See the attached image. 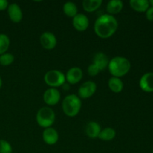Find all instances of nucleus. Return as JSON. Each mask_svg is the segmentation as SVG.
Instances as JSON below:
<instances>
[{
	"instance_id": "14",
	"label": "nucleus",
	"mask_w": 153,
	"mask_h": 153,
	"mask_svg": "<svg viewBox=\"0 0 153 153\" xmlns=\"http://www.w3.org/2000/svg\"><path fill=\"white\" fill-rule=\"evenodd\" d=\"M109 58L107 55L103 52H97L94 57V61L93 63L97 66L100 71L104 70L108 66L109 64Z\"/></svg>"
},
{
	"instance_id": "5",
	"label": "nucleus",
	"mask_w": 153,
	"mask_h": 153,
	"mask_svg": "<svg viewBox=\"0 0 153 153\" xmlns=\"http://www.w3.org/2000/svg\"><path fill=\"white\" fill-rule=\"evenodd\" d=\"M43 79L45 83L52 88L62 86L66 82L65 75L58 70H51L46 72Z\"/></svg>"
},
{
	"instance_id": "12",
	"label": "nucleus",
	"mask_w": 153,
	"mask_h": 153,
	"mask_svg": "<svg viewBox=\"0 0 153 153\" xmlns=\"http://www.w3.org/2000/svg\"><path fill=\"white\" fill-rule=\"evenodd\" d=\"M139 85L142 91L146 93L153 92V73H146L141 76Z\"/></svg>"
},
{
	"instance_id": "30",
	"label": "nucleus",
	"mask_w": 153,
	"mask_h": 153,
	"mask_svg": "<svg viewBox=\"0 0 153 153\" xmlns=\"http://www.w3.org/2000/svg\"><path fill=\"white\" fill-rule=\"evenodd\" d=\"M152 153H153V151H152Z\"/></svg>"
},
{
	"instance_id": "7",
	"label": "nucleus",
	"mask_w": 153,
	"mask_h": 153,
	"mask_svg": "<svg viewBox=\"0 0 153 153\" xmlns=\"http://www.w3.org/2000/svg\"><path fill=\"white\" fill-rule=\"evenodd\" d=\"M43 98V101L47 105H55L61 100V93L56 88H50L45 91Z\"/></svg>"
},
{
	"instance_id": "1",
	"label": "nucleus",
	"mask_w": 153,
	"mask_h": 153,
	"mask_svg": "<svg viewBox=\"0 0 153 153\" xmlns=\"http://www.w3.org/2000/svg\"><path fill=\"white\" fill-rule=\"evenodd\" d=\"M117 28V20L114 16L108 13L99 16L94 24V31L102 39H107L113 36Z\"/></svg>"
},
{
	"instance_id": "10",
	"label": "nucleus",
	"mask_w": 153,
	"mask_h": 153,
	"mask_svg": "<svg viewBox=\"0 0 153 153\" xmlns=\"http://www.w3.org/2000/svg\"><path fill=\"white\" fill-rule=\"evenodd\" d=\"M65 77L66 80L68 82V83H70V85H76L82 79L83 72H82V69L79 67H72L67 72Z\"/></svg>"
},
{
	"instance_id": "9",
	"label": "nucleus",
	"mask_w": 153,
	"mask_h": 153,
	"mask_svg": "<svg viewBox=\"0 0 153 153\" xmlns=\"http://www.w3.org/2000/svg\"><path fill=\"white\" fill-rule=\"evenodd\" d=\"M73 25L78 31H85L89 26V19L86 15L78 13L73 18Z\"/></svg>"
},
{
	"instance_id": "18",
	"label": "nucleus",
	"mask_w": 153,
	"mask_h": 153,
	"mask_svg": "<svg viewBox=\"0 0 153 153\" xmlns=\"http://www.w3.org/2000/svg\"><path fill=\"white\" fill-rule=\"evenodd\" d=\"M108 87L112 92L115 94H119L123 90V82L120 78L112 76L108 80Z\"/></svg>"
},
{
	"instance_id": "26",
	"label": "nucleus",
	"mask_w": 153,
	"mask_h": 153,
	"mask_svg": "<svg viewBox=\"0 0 153 153\" xmlns=\"http://www.w3.org/2000/svg\"><path fill=\"white\" fill-rule=\"evenodd\" d=\"M146 17L148 20L153 21V7H150L146 11Z\"/></svg>"
},
{
	"instance_id": "17",
	"label": "nucleus",
	"mask_w": 153,
	"mask_h": 153,
	"mask_svg": "<svg viewBox=\"0 0 153 153\" xmlns=\"http://www.w3.org/2000/svg\"><path fill=\"white\" fill-rule=\"evenodd\" d=\"M129 4L133 10L140 13L146 12L149 7V2L147 0H131Z\"/></svg>"
},
{
	"instance_id": "25",
	"label": "nucleus",
	"mask_w": 153,
	"mask_h": 153,
	"mask_svg": "<svg viewBox=\"0 0 153 153\" xmlns=\"http://www.w3.org/2000/svg\"><path fill=\"white\" fill-rule=\"evenodd\" d=\"M100 72V70H99L98 67L92 63L91 64H90L89 67L88 68V73L91 76H96L97 75L99 74V73Z\"/></svg>"
},
{
	"instance_id": "23",
	"label": "nucleus",
	"mask_w": 153,
	"mask_h": 153,
	"mask_svg": "<svg viewBox=\"0 0 153 153\" xmlns=\"http://www.w3.org/2000/svg\"><path fill=\"white\" fill-rule=\"evenodd\" d=\"M14 61V56L10 53H4L0 55V64L4 67L10 65Z\"/></svg>"
},
{
	"instance_id": "11",
	"label": "nucleus",
	"mask_w": 153,
	"mask_h": 153,
	"mask_svg": "<svg viewBox=\"0 0 153 153\" xmlns=\"http://www.w3.org/2000/svg\"><path fill=\"white\" fill-rule=\"evenodd\" d=\"M7 14L10 20L15 23L21 22L22 19V11L19 4L16 3L10 4L7 7Z\"/></svg>"
},
{
	"instance_id": "15",
	"label": "nucleus",
	"mask_w": 153,
	"mask_h": 153,
	"mask_svg": "<svg viewBox=\"0 0 153 153\" xmlns=\"http://www.w3.org/2000/svg\"><path fill=\"white\" fill-rule=\"evenodd\" d=\"M102 128L100 124L94 121L88 123L85 127V133L91 139H95L99 137Z\"/></svg>"
},
{
	"instance_id": "16",
	"label": "nucleus",
	"mask_w": 153,
	"mask_h": 153,
	"mask_svg": "<svg viewBox=\"0 0 153 153\" xmlns=\"http://www.w3.org/2000/svg\"><path fill=\"white\" fill-rule=\"evenodd\" d=\"M123 7V3L120 0H111L108 1L106 6V10L110 15H114L119 13Z\"/></svg>"
},
{
	"instance_id": "8",
	"label": "nucleus",
	"mask_w": 153,
	"mask_h": 153,
	"mask_svg": "<svg viewBox=\"0 0 153 153\" xmlns=\"http://www.w3.org/2000/svg\"><path fill=\"white\" fill-rule=\"evenodd\" d=\"M40 42L45 49L52 50L56 46L57 38L53 33L46 31L40 35Z\"/></svg>"
},
{
	"instance_id": "28",
	"label": "nucleus",
	"mask_w": 153,
	"mask_h": 153,
	"mask_svg": "<svg viewBox=\"0 0 153 153\" xmlns=\"http://www.w3.org/2000/svg\"><path fill=\"white\" fill-rule=\"evenodd\" d=\"M1 85H2V81H1V78L0 76V88H1Z\"/></svg>"
},
{
	"instance_id": "20",
	"label": "nucleus",
	"mask_w": 153,
	"mask_h": 153,
	"mask_svg": "<svg viewBox=\"0 0 153 153\" xmlns=\"http://www.w3.org/2000/svg\"><path fill=\"white\" fill-rule=\"evenodd\" d=\"M63 11L66 16L73 18L78 14V7L74 2L67 1L63 6Z\"/></svg>"
},
{
	"instance_id": "24",
	"label": "nucleus",
	"mask_w": 153,
	"mask_h": 153,
	"mask_svg": "<svg viewBox=\"0 0 153 153\" xmlns=\"http://www.w3.org/2000/svg\"><path fill=\"white\" fill-rule=\"evenodd\" d=\"M12 146L8 141L0 140V153H12Z\"/></svg>"
},
{
	"instance_id": "2",
	"label": "nucleus",
	"mask_w": 153,
	"mask_h": 153,
	"mask_svg": "<svg viewBox=\"0 0 153 153\" xmlns=\"http://www.w3.org/2000/svg\"><path fill=\"white\" fill-rule=\"evenodd\" d=\"M108 69L113 77L120 78L129 72L131 63L125 57L116 56L109 61Z\"/></svg>"
},
{
	"instance_id": "19",
	"label": "nucleus",
	"mask_w": 153,
	"mask_h": 153,
	"mask_svg": "<svg viewBox=\"0 0 153 153\" xmlns=\"http://www.w3.org/2000/svg\"><path fill=\"white\" fill-rule=\"evenodd\" d=\"M102 4V0H84L82 1V7L85 11L88 13L97 10Z\"/></svg>"
},
{
	"instance_id": "13",
	"label": "nucleus",
	"mask_w": 153,
	"mask_h": 153,
	"mask_svg": "<svg viewBox=\"0 0 153 153\" xmlns=\"http://www.w3.org/2000/svg\"><path fill=\"white\" fill-rule=\"evenodd\" d=\"M43 141L48 145H54L58 141L59 134L55 128L49 127L45 128L43 132Z\"/></svg>"
},
{
	"instance_id": "6",
	"label": "nucleus",
	"mask_w": 153,
	"mask_h": 153,
	"mask_svg": "<svg viewBox=\"0 0 153 153\" xmlns=\"http://www.w3.org/2000/svg\"><path fill=\"white\" fill-rule=\"evenodd\" d=\"M97 85L94 82L88 81L82 84L78 91V97L80 99H88L94 96L97 91Z\"/></svg>"
},
{
	"instance_id": "4",
	"label": "nucleus",
	"mask_w": 153,
	"mask_h": 153,
	"mask_svg": "<svg viewBox=\"0 0 153 153\" xmlns=\"http://www.w3.org/2000/svg\"><path fill=\"white\" fill-rule=\"evenodd\" d=\"M37 123L42 128H49L54 123L55 120V111L49 107L41 108L37 111L36 115Z\"/></svg>"
},
{
	"instance_id": "3",
	"label": "nucleus",
	"mask_w": 153,
	"mask_h": 153,
	"mask_svg": "<svg viewBox=\"0 0 153 153\" xmlns=\"http://www.w3.org/2000/svg\"><path fill=\"white\" fill-rule=\"evenodd\" d=\"M82 108L81 99L76 94L67 95L62 102V109L64 113L70 117L78 115Z\"/></svg>"
},
{
	"instance_id": "21",
	"label": "nucleus",
	"mask_w": 153,
	"mask_h": 153,
	"mask_svg": "<svg viewBox=\"0 0 153 153\" xmlns=\"http://www.w3.org/2000/svg\"><path fill=\"white\" fill-rule=\"evenodd\" d=\"M115 136H116V131L114 128L108 127V128L101 130L98 138L102 140H105V141H110L114 138Z\"/></svg>"
},
{
	"instance_id": "29",
	"label": "nucleus",
	"mask_w": 153,
	"mask_h": 153,
	"mask_svg": "<svg viewBox=\"0 0 153 153\" xmlns=\"http://www.w3.org/2000/svg\"><path fill=\"white\" fill-rule=\"evenodd\" d=\"M149 4H151V5H152V7H153V0L149 1Z\"/></svg>"
},
{
	"instance_id": "22",
	"label": "nucleus",
	"mask_w": 153,
	"mask_h": 153,
	"mask_svg": "<svg viewBox=\"0 0 153 153\" xmlns=\"http://www.w3.org/2000/svg\"><path fill=\"white\" fill-rule=\"evenodd\" d=\"M10 46V39L5 34H0V55L6 53Z\"/></svg>"
},
{
	"instance_id": "27",
	"label": "nucleus",
	"mask_w": 153,
	"mask_h": 153,
	"mask_svg": "<svg viewBox=\"0 0 153 153\" xmlns=\"http://www.w3.org/2000/svg\"><path fill=\"white\" fill-rule=\"evenodd\" d=\"M9 4L6 0H0V10H4L7 8Z\"/></svg>"
}]
</instances>
